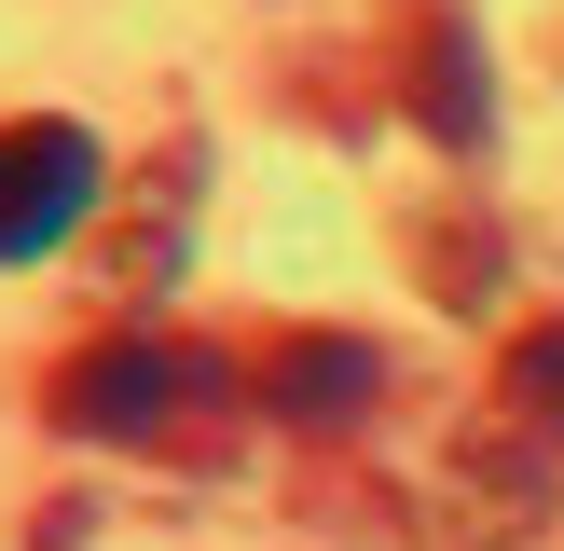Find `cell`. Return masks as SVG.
Returning <instances> with one entry per match:
<instances>
[{"label": "cell", "instance_id": "cell-1", "mask_svg": "<svg viewBox=\"0 0 564 551\" xmlns=\"http://www.w3.org/2000/svg\"><path fill=\"white\" fill-rule=\"evenodd\" d=\"M248 400V358L180 345V331H97L42 372V413L69 441H124V455H220Z\"/></svg>", "mask_w": 564, "mask_h": 551}, {"label": "cell", "instance_id": "cell-2", "mask_svg": "<svg viewBox=\"0 0 564 551\" xmlns=\"http://www.w3.org/2000/svg\"><path fill=\"white\" fill-rule=\"evenodd\" d=\"M110 193V152L69 125V110H14L0 125V262H42V248H69L83 220H97Z\"/></svg>", "mask_w": 564, "mask_h": 551}, {"label": "cell", "instance_id": "cell-3", "mask_svg": "<svg viewBox=\"0 0 564 551\" xmlns=\"http://www.w3.org/2000/svg\"><path fill=\"white\" fill-rule=\"evenodd\" d=\"M386 400V358L358 345V331H262V358H248V413H275V428H358V413Z\"/></svg>", "mask_w": 564, "mask_h": 551}, {"label": "cell", "instance_id": "cell-4", "mask_svg": "<svg viewBox=\"0 0 564 551\" xmlns=\"http://www.w3.org/2000/svg\"><path fill=\"white\" fill-rule=\"evenodd\" d=\"M400 110L441 138V152H482V138H496L482 28H468V0H400Z\"/></svg>", "mask_w": 564, "mask_h": 551}, {"label": "cell", "instance_id": "cell-5", "mask_svg": "<svg viewBox=\"0 0 564 551\" xmlns=\"http://www.w3.org/2000/svg\"><path fill=\"white\" fill-rule=\"evenodd\" d=\"M180 235H193V152H165L152 180H138V207L110 220V303H152L165 276H180Z\"/></svg>", "mask_w": 564, "mask_h": 551}, {"label": "cell", "instance_id": "cell-6", "mask_svg": "<svg viewBox=\"0 0 564 551\" xmlns=\"http://www.w3.org/2000/svg\"><path fill=\"white\" fill-rule=\"evenodd\" d=\"M496 428L510 441H564V317H538V331H510V358H496Z\"/></svg>", "mask_w": 564, "mask_h": 551}]
</instances>
